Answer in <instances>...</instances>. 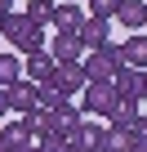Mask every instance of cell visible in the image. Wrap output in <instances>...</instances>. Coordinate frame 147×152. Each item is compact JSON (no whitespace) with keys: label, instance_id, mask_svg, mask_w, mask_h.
Listing matches in <instances>:
<instances>
[{"label":"cell","instance_id":"cell-1","mask_svg":"<svg viewBox=\"0 0 147 152\" xmlns=\"http://www.w3.org/2000/svg\"><path fill=\"white\" fill-rule=\"evenodd\" d=\"M45 23H36L31 14H9L5 18V40L27 58V54H36V49H45V31H40Z\"/></svg>","mask_w":147,"mask_h":152},{"label":"cell","instance_id":"cell-2","mask_svg":"<svg viewBox=\"0 0 147 152\" xmlns=\"http://www.w3.org/2000/svg\"><path fill=\"white\" fill-rule=\"evenodd\" d=\"M80 63H85V76H89V81H112V85H116V76L129 67V58H125V49H120V45H107V49H89Z\"/></svg>","mask_w":147,"mask_h":152},{"label":"cell","instance_id":"cell-3","mask_svg":"<svg viewBox=\"0 0 147 152\" xmlns=\"http://www.w3.org/2000/svg\"><path fill=\"white\" fill-rule=\"evenodd\" d=\"M116 99H120V90H116L112 81H89V85L80 90V107H85L89 116H107V112L116 107Z\"/></svg>","mask_w":147,"mask_h":152},{"label":"cell","instance_id":"cell-4","mask_svg":"<svg viewBox=\"0 0 147 152\" xmlns=\"http://www.w3.org/2000/svg\"><path fill=\"white\" fill-rule=\"evenodd\" d=\"M5 94H9V112H18V116H27V112L40 107V85L27 81V76H22V81H14Z\"/></svg>","mask_w":147,"mask_h":152},{"label":"cell","instance_id":"cell-5","mask_svg":"<svg viewBox=\"0 0 147 152\" xmlns=\"http://www.w3.org/2000/svg\"><path fill=\"white\" fill-rule=\"evenodd\" d=\"M0 139H5L9 152H22V148H31L40 134H36V121H31V116H18V121H9L5 130H0Z\"/></svg>","mask_w":147,"mask_h":152},{"label":"cell","instance_id":"cell-6","mask_svg":"<svg viewBox=\"0 0 147 152\" xmlns=\"http://www.w3.org/2000/svg\"><path fill=\"white\" fill-rule=\"evenodd\" d=\"M54 85H58V94L76 99V94L89 85V76H85V63H58V72H54Z\"/></svg>","mask_w":147,"mask_h":152},{"label":"cell","instance_id":"cell-7","mask_svg":"<svg viewBox=\"0 0 147 152\" xmlns=\"http://www.w3.org/2000/svg\"><path fill=\"white\" fill-rule=\"evenodd\" d=\"M49 54H54L58 63H80L89 49H85L80 31H54V45H49Z\"/></svg>","mask_w":147,"mask_h":152},{"label":"cell","instance_id":"cell-8","mask_svg":"<svg viewBox=\"0 0 147 152\" xmlns=\"http://www.w3.org/2000/svg\"><path fill=\"white\" fill-rule=\"evenodd\" d=\"M22 72H27V81L49 85V81H54V72H58V58H54L49 49H36V54H27V58H22Z\"/></svg>","mask_w":147,"mask_h":152},{"label":"cell","instance_id":"cell-9","mask_svg":"<svg viewBox=\"0 0 147 152\" xmlns=\"http://www.w3.org/2000/svg\"><path fill=\"white\" fill-rule=\"evenodd\" d=\"M80 40H85V49H107V45H112V18L89 14V18L80 23Z\"/></svg>","mask_w":147,"mask_h":152},{"label":"cell","instance_id":"cell-10","mask_svg":"<svg viewBox=\"0 0 147 152\" xmlns=\"http://www.w3.org/2000/svg\"><path fill=\"white\" fill-rule=\"evenodd\" d=\"M116 90H120L125 99L143 103V99H147V67H125V72L116 76Z\"/></svg>","mask_w":147,"mask_h":152},{"label":"cell","instance_id":"cell-11","mask_svg":"<svg viewBox=\"0 0 147 152\" xmlns=\"http://www.w3.org/2000/svg\"><path fill=\"white\" fill-rule=\"evenodd\" d=\"M80 121H85V107H80V103H71V99H62V103L54 107V130H62L67 139H71V134L80 130Z\"/></svg>","mask_w":147,"mask_h":152},{"label":"cell","instance_id":"cell-12","mask_svg":"<svg viewBox=\"0 0 147 152\" xmlns=\"http://www.w3.org/2000/svg\"><path fill=\"white\" fill-rule=\"evenodd\" d=\"M116 23H120L125 31H143V27H147V0H120Z\"/></svg>","mask_w":147,"mask_h":152},{"label":"cell","instance_id":"cell-13","mask_svg":"<svg viewBox=\"0 0 147 152\" xmlns=\"http://www.w3.org/2000/svg\"><path fill=\"white\" fill-rule=\"evenodd\" d=\"M129 148H134V130L129 125H103L98 152H129Z\"/></svg>","mask_w":147,"mask_h":152},{"label":"cell","instance_id":"cell-14","mask_svg":"<svg viewBox=\"0 0 147 152\" xmlns=\"http://www.w3.org/2000/svg\"><path fill=\"white\" fill-rule=\"evenodd\" d=\"M89 14L80 9V5H54V31H80V23H85Z\"/></svg>","mask_w":147,"mask_h":152},{"label":"cell","instance_id":"cell-15","mask_svg":"<svg viewBox=\"0 0 147 152\" xmlns=\"http://www.w3.org/2000/svg\"><path fill=\"white\" fill-rule=\"evenodd\" d=\"M98 139H103V125L98 121H80V130L71 134V148L76 152H98Z\"/></svg>","mask_w":147,"mask_h":152},{"label":"cell","instance_id":"cell-16","mask_svg":"<svg viewBox=\"0 0 147 152\" xmlns=\"http://www.w3.org/2000/svg\"><path fill=\"white\" fill-rule=\"evenodd\" d=\"M14 81H22V58H18V49L14 54H0V90H9Z\"/></svg>","mask_w":147,"mask_h":152},{"label":"cell","instance_id":"cell-17","mask_svg":"<svg viewBox=\"0 0 147 152\" xmlns=\"http://www.w3.org/2000/svg\"><path fill=\"white\" fill-rule=\"evenodd\" d=\"M134 116H138V103L120 94V99H116V107L107 112V125H134Z\"/></svg>","mask_w":147,"mask_h":152},{"label":"cell","instance_id":"cell-18","mask_svg":"<svg viewBox=\"0 0 147 152\" xmlns=\"http://www.w3.org/2000/svg\"><path fill=\"white\" fill-rule=\"evenodd\" d=\"M120 49H125L129 67H147V36H143V31H134V36H129V40H125Z\"/></svg>","mask_w":147,"mask_h":152},{"label":"cell","instance_id":"cell-19","mask_svg":"<svg viewBox=\"0 0 147 152\" xmlns=\"http://www.w3.org/2000/svg\"><path fill=\"white\" fill-rule=\"evenodd\" d=\"M27 14H31L36 23H49V18H54V0H27Z\"/></svg>","mask_w":147,"mask_h":152},{"label":"cell","instance_id":"cell-20","mask_svg":"<svg viewBox=\"0 0 147 152\" xmlns=\"http://www.w3.org/2000/svg\"><path fill=\"white\" fill-rule=\"evenodd\" d=\"M116 9H120V0H89V14L98 18H116Z\"/></svg>","mask_w":147,"mask_h":152},{"label":"cell","instance_id":"cell-21","mask_svg":"<svg viewBox=\"0 0 147 152\" xmlns=\"http://www.w3.org/2000/svg\"><path fill=\"white\" fill-rule=\"evenodd\" d=\"M129 130H134V143H143V148H147V116H143V112L134 116V125H129Z\"/></svg>","mask_w":147,"mask_h":152},{"label":"cell","instance_id":"cell-22","mask_svg":"<svg viewBox=\"0 0 147 152\" xmlns=\"http://www.w3.org/2000/svg\"><path fill=\"white\" fill-rule=\"evenodd\" d=\"M5 112H9V94L0 90V121H5Z\"/></svg>","mask_w":147,"mask_h":152},{"label":"cell","instance_id":"cell-23","mask_svg":"<svg viewBox=\"0 0 147 152\" xmlns=\"http://www.w3.org/2000/svg\"><path fill=\"white\" fill-rule=\"evenodd\" d=\"M0 14L9 18V14H14V0H0Z\"/></svg>","mask_w":147,"mask_h":152},{"label":"cell","instance_id":"cell-24","mask_svg":"<svg viewBox=\"0 0 147 152\" xmlns=\"http://www.w3.org/2000/svg\"><path fill=\"white\" fill-rule=\"evenodd\" d=\"M22 152H40V143H31V148H22Z\"/></svg>","mask_w":147,"mask_h":152},{"label":"cell","instance_id":"cell-25","mask_svg":"<svg viewBox=\"0 0 147 152\" xmlns=\"http://www.w3.org/2000/svg\"><path fill=\"white\" fill-rule=\"evenodd\" d=\"M0 36H5V14H0Z\"/></svg>","mask_w":147,"mask_h":152},{"label":"cell","instance_id":"cell-26","mask_svg":"<svg viewBox=\"0 0 147 152\" xmlns=\"http://www.w3.org/2000/svg\"><path fill=\"white\" fill-rule=\"evenodd\" d=\"M0 152H9V148H5V139H0Z\"/></svg>","mask_w":147,"mask_h":152},{"label":"cell","instance_id":"cell-27","mask_svg":"<svg viewBox=\"0 0 147 152\" xmlns=\"http://www.w3.org/2000/svg\"><path fill=\"white\" fill-rule=\"evenodd\" d=\"M67 152H76V148H67Z\"/></svg>","mask_w":147,"mask_h":152}]
</instances>
